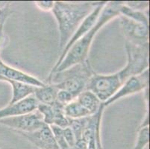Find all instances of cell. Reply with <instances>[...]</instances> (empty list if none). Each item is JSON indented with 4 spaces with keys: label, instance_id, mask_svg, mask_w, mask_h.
Wrapping results in <instances>:
<instances>
[{
    "label": "cell",
    "instance_id": "6da1fadb",
    "mask_svg": "<svg viewBox=\"0 0 150 149\" xmlns=\"http://www.w3.org/2000/svg\"><path fill=\"white\" fill-rule=\"evenodd\" d=\"M122 3L123 2L121 1L107 2L93 28L71 46L59 66L52 72H50V75L65 70L76 64H81L88 61L90 49L95 36L106 23L116 17H119L120 8Z\"/></svg>",
    "mask_w": 150,
    "mask_h": 149
},
{
    "label": "cell",
    "instance_id": "7a4b0ae2",
    "mask_svg": "<svg viewBox=\"0 0 150 149\" xmlns=\"http://www.w3.org/2000/svg\"><path fill=\"white\" fill-rule=\"evenodd\" d=\"M101 2H64L55 1L53 15L58 23L60 35V49L65 47L75 31L84 19Z\"/></svg>",
    "mask_w": 150,
    "mask_h": 149
},
{
    "label": "cell",
    "instance_id": "3957f363",
    "mask_svg": "<svg viewBox=\"0 0 150 149\" xmlns=\"http://www.w3.org/2000/svg\"><path fill=\"white\" fill-rule=\"evenodd\" d=\"M94 74L89 60L49 75L46 84L54 85L58 90L68 91L77 97L86 90L90 79Z\"/></svg>",
    "mask_w": 150,
    "mask_h": 149
},
{
    "label": "cell",
    "instance_id": "277c9868",
    "mask_svg": "<svg viewBox=\"0 0 150 149\" xmlns=\"http://www.w3.org/2000/svg\"><path fill=\"white\" fill-rule=\"evenodd\" d=\"M125 82L120 71L110 75H99L94 72L86 90L91 91L104 103L117 92Z\"/></svg>",
    "mask_w": 150,
    "mask_h": 149
},
{
    "label": "cell",
    "instance_id": "5b68a950",
    "mask_svg": "<svg viewBox=\"0 0 150 149\" xmlns=\"http://www.w3.org/2000/svg\"><path fill=\"white\" fill-rule=\"evenodd\" d=\"M127 63L123 69L129 77L137 76L149 69V46H140L125 41Z\"/></svg>",
    "mask_w": 150,
    "mask_h": 149
},
{
    "label": "cell",
    "instance_id": "8992f818",
    "mask_svg": "<svg viewBox=\"0 0 150 149\" xmlns=\"http://www.w3.org/2000/svg\"><path fill=\"white\" fill-rule=\"evenodd\" d=\"M0 125L11 128L14 132L30 133L38 131L46 124L41 113L35 110L31 113L0 119Z\"/></svg>",
    "mask_w": 150,
    "mask_h": 149
},
{
    "label": "cell",
    "instance_id": "52a82bcc",
    "mask_svg": "<svg viewBox=\"0 0 150 149\" xmlns=\"http://www.w3.org/2000/svg\"><path fill=\"white\" fill-rule=\"evenodd\" d=\"M149 70L148 69L139 75L129 78L127 81H125V83L121 86L120 88L117 90V92L111 98L102 104L105 107L123 97L144 91L146 89L149 88Z\"/></svg>",
    "mask_w": 150,
    "mask_h": 149
},
{
    "label": "cell",
    "instance_id": "ba28073f",
    "mask_svg": "<svg viewBox=\"0 0 150 149\" xmlns=\"http://www.w3.org/2000/svg\"><path fill=\"white\" fill-rule=\"evenodd\" d=\"M120 24L125 40L140 46H149V25L120 15Z\"/></svg>",
    "mask_w": 150,
    "mask_h": 149
},
{
    "label": "cell",
    "instance_id": "9c48e42d",
    "mask_svg": "<svg viewBox=\"0 0 150 149\" xmlns=\"http://www.w3.org/2000/svg\"><path fill=\"white\" fill-rule=\"evenodd\" d=\"M106 3H107L106 1H102V4L99 5V6L96 7V8H95V9H94V10L85 19H84V21L81 23V24L79 26V28H78L77 29H76V31H75V33L73 34L72 37H71L70 39H69V40L68 41V43H67L65 47L63 49L62 53H61V54L60 55L59 58H58V60L57 61V62L55 63V64H54V66L52 67V69L50 72H52L53 71L59 66V64H61V61H63L65 54H67L68 50L70 49L71 46H73V45L76 43V41H78L79 39H81L84 35H85L86 34L93 28V26L95 25V23L97 21L98 18H99L102 8H103V7L105 5Z\"/></svg>",
    "mask_w": 150,
    "mask_h": 149
},
{
    "label": "cell",
    "instance_id": "30bf717a",
    "mask_svg": "<svg viewBox=\"0 0 150 149\" xmlns=\"http://www.w3.org/2000/svg\"><path fill=\"white\" fill-rule=\"evenodd\" d=\"M64 108V105L56 102L52 105L38 104L37 110L43 116V121L46 125L66 128L69 126L70 119L65 116Z\"/></svg>",
    "mask_w": 150,
    "mask_h": 149
},
{
    "label": "cell",
    "instance_id": "8fae6325",
    "mask_svg": "<svg viewBox=\"0 0 150 149\" xmlns=\"http://www.w3.org/2000/svg\"><path fill=\"white\" fill-rule=\"evenodd\" d=\"M27 139L36 149H60L57 145L50 125H44L38 131L30 133L15 132Z\"/></svg>",
    "mask_w": 150,
    "mask_h": 149
},
{
    "label": "cell",
    "instance_id": "7c38bea8",
    "mask_svg": "<svg viewBox=\"0 0 150 149\" xmlns=\"http://www.w3.org/2000/svg\"><path fill=\"white\" fill-rule=\"evenodd\" d=\"M0 75L5 79V82L7 83L9 81H12L36 87H43L46 84V82L42 81L40 79L23 71L12 67L3 62L2 60L0 61Z\"/></svg>",
    "mask_w": 150,
    "mask_h": 149
},
{
    "label": "cell",
    "instance_id": "4fadbf2b",
    "mask_svg": "<svg viewBox=\"0 0 150 149\" xmlns=\"http://www.w3.org/2000/svg\"><path fill=\"white\" fill-rule=\"evenodd\" d=\"M38 104L34 95H30L17 103L8 104L6 107L0 109V119L35 111L38 108Z\"/></svg>",
    "mask_w": 150,
    "mask_h": 149
},
{
    "label": "cell",
    "instance_id": "5bb4252c",
    "mask_svg": "<svg viewBox=\"0 0 150 149\" xmlns=\"http://www.w3.org/2000/svg\"><path fill=\"white\" fill-rule=\"evenodd\" d=\"M58 89L53 84H46L43 87H36L34 96L39 104L52 105L57 102Z\"/></svg>",
    "mask_w": 150,
    "mask_h": 149
},
{
    "label": "cell",
    "instance_id": "9a60e30c",
    "mask_svg": "<svg viewBox=\"0 0 150 149\" xmlns=\"http://www.w3.org/2000/svg\"><path fill=\"white\" fill-rule=\"evenodd\" d=\"M8 83L12 88V97L8 103L10 105L21 102L30 95H34L36 90V87L23 84L20 82L9 81Z\"/></svg>",
    "mask_w": 150,
    "mask_h": 149
},
{
    "label": "cell",
    "instance_id": "2e32d148",
    "mask_svg": "<svg viewBox=\"0 0 150 149\" xmlns=\"http://www.w3.org/2000/svg\"><path fill=\"white\" fill-rule=\"evenodd\" d=\"M76 100L81 104L91 115L96 114L102 106V102L91 91L85 90L76 97Z\"/></svg>",
    "mask_w": 150,
    "mask_h": 149
},
{
    "label": "cell",
    "instance_id": "e0dca14e",
    "mask_svg": "<svg viewBox=\"0 0 150 149\" xmlns=\"http://www.w3.org/2000/svg\"><path fill=\"white\" fill-rule=\"evenodd\" d=\"M64 114L69 119H79L91 116V113L75 99L64 108Z\"/></svg>",
    "mask_w": 150,
    "mask_h": 149
},
{
    "label": "cell",
    "instance_id": "ac0fdd59",
    "mask_svg": "<svg viewBox=\"0 0 150 149\" xmlns=\"http://www.w3.org/2000/svg\"><path fill=\"white\" fill-rule=\"evenodd\" d=\"M120 15L134 20V21L149 25V11L144 12L134 10V9L126 6L124 4V2L120 8Z\"/></svg>",
    "mask_w": 150,
    "mask_h": 149
},
{
    "label": "cell",
    "instance_id": "d6986e66",
    "mask_svg": "<svg viewBox=\"0 0 150 149\" xmlns=\"http://www.w3.org/2000/svg\"><path fill=\"white\" fill-rule=\"evenodd\" d=\"M149 143V125L139 127L133 149H144Z\"/></svg>",
    "mask_w": 150,
    "mask_h": 149
},
{
    "label": "cell",
    "instance_id": "ffe728a7",
    "mask_svg": "<svg viewBox=\"0 0 150 149\" xmlns=\"http://www.w3.org/2000/svg\"><path fill=\"white\" fill-rule=\"evenodd\" d=\"M54 137L55 139L57 145L60 149H70L69 145L65 140L64 136V131L63 128L60 127L55 126V125H50Z\"/></svg>",
    "mask_w": 150,
    "mask_h": 149
},
{
    "label": "cell",
    "instance_id": "44dd1931",
    "mask_svg": "<svg viewBox=\"0 0 150 149\" xmlns=\"http://www.w3.org/2000/svg\"><path fill=\"white\" fill-rule=\"evenodd\" d=\"M76 97L70 93L68 91L63 90H58V94H57V102L60 103L61 105H68L69 103L72 102L76 99Z\"/></svg>",
    "mask_w": 150,
    "mask_h": 149
},
{
    "label": "cell",
    "instance_id": "7402d4cb",
    "mask_svg": "<svg viewBox=\"0 0 150 149\" xmlns=\"http://www.w3.org/2000/svg\"><path fill=\"white\" fill-rule=\"evenodd\" d=\"M126 6L134 9V10L140 11L147 12L149 11V2H142V1H129V2H124Z\"/></svg>",
    "mask_w": 150,
    "mask_h": 149
},
{
    "label": "cell",
    "instance_id": "603a6c76",
    "mask_svg": "<svg viewBox=\"0 0 150 149\" xmlns=\"http://www.w3.org/2000/svg\"><path fill=\"white\" fill-rule=\"evenodd\" d=\"M63 131H64V136L65 140H66L69 147L70 148H74L76 145V140L72 129L69 127H67L66 128H63Z\"/></svg>",
    "mask_w": 150,
    "mask_h": 149
},
{
    "label": "cell",
    "instance_id": "cb8c5ba5",
    "mask_svg": "<svg viewBox=\"0 0 150 149\" xmlns=\"http://www.w3.org/2000/svg\"><path fill=\"white\" fill-rule=\"evenodd\" d=\"M35 3L43 11H52L54 6V1H36Z\"/></svg>",
    "mask_w": 150,
    "mask_h": 149
},
{
    "label": "cell",
    "instance_id": "d4e9b609",
    "mask_svg": "<svg viewBox=\"0 0 150 149\" xmlns=\"http://www.w3.org/2000/svg\"><path fill=\"white\" fill-rule=\"evenodd\" d=\"M12 11L11 10L10 6H9L8 2L6 4L4 7H2L0 9V24L2 22H5L10 15H11Z\"/></svg>",
    "mask_w": 150,
    "mask_h": 149
},
{
    "label": "cell",
    "instance_id": "484cf974",
    "mask_svg": "<svg viewBox=\"0 0 150 149\" xmlns=\"http://www.w3.org/2000/svg\"><path fill=\"white\" fill-rule=\"evenodd\" d=\"M5 22H2L0 24V49L5 43V35L4 33V24H5Z\"/></svg>",
    "mask_w": 150,
    "mask_h": 149
},
{
    "label": "cell",
    "instance_id": "4316f807",
    "mask_svg": "<svg viewBox=\"0 0 150 149\" xmlns=\"http://www.w3.org/2000/svg\"><path fill=\"white\" fill-rule=\"evenodd\" d=\"M0 61H1V59H0ZM0 81H5V79L1 75H0Z\"/></svg>",
    "mask_w": 150,
    "mask_h": 149
},
{
    "label": "cell",
    "instance_id": "83f0119b",
    "mask_svg": "<svg viewBox=\"0 0 150 149\" xmlns=\"http://www.w3.org/2000/svg\"><path fill=\"white\" fill-rule=\"evenodd\" d=\"M35 149H36V148H35Z\"/></svg>",
    "mask_w": 150,
    "mask_h": 149
}]
</instances>
